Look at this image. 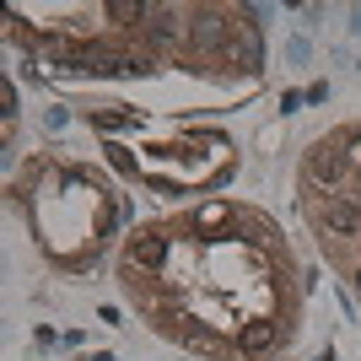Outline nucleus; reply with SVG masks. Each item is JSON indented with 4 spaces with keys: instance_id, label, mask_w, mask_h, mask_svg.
I'll return each instance as SVG.
<instances>
[{
    "instance_id": "f257e3e1",
    "label": "nucleus",
    "mask_w": 361,
    "mask_h": 361,
    "mask_svg": "<svg viewBox=\"0 0 361 361\" xmlns=\"http://www.w3.org/2000/svg\"><path fill=\"white\" fill-rule=\"evenodd\" d=\"M345 173H350V151L340 146V140H318L313 151H307V178L318 183V189H340L345 183Z\"/></svg>"
},
{
    "instance_id": "f03ea898",
    "label": "nucleus",
    "mask_w": 361,
    "mask_h": 361,
    "mask_svg": "<svg viewBox=\"0 0 361 361\" xmlns=\"http://www.w3.org/2000/svg\"><path fill=\"white\" fill-rule=\"evenodd\" d=\"M167 254H173V248H167V232H162V226H146V232H135V238H130L124 264H130L135 275H162Z\"/></svg>"
},
{
    "instance_id": "7ed1b4c3",
    "label": "nucleus",
    "mask_w": 361,
    "mask_h": 361,
    "mask_svg": "<svg viewBox=\"0 0 361 361\" xmlns=\"http://www.w3.org/2000/svg\"><path fill=\"white\" fill-rule=\"evenodd\" d=\"M313 216H318V226H324V232H334V238H361V211L356 205H350L345 195H324L313 205Z\"/></svg>"
},
{
    "instance_id": "20e7f679",
    "label": "nucleus",
    "mask_w": 361,
    "mask_h": 361,
    "mask_svg": "<svg viewBox=\"0 0 361 361\" xmlns=\"http://www.w3.org/2000/svg\"><path fill=\"white\" fill-rule=\"evenodd\" d=\"M226 16L221 11H200L195 22H189V38H195V49H211V54H226Z\"/></svg>"
},
{
    "instance_id": "39448f33",
    "label": "nucleus",
    "mask_w": 361,
    "mask_h": 361,
    "mask_svg": "<svg viewBox=\"0 0 361 361\" xmlns=\"http://www.w3.org/2000/svg\"><path fill=\"white\" fill-rule=\"evenodd\" d=\"M275 340H281V324H270V318H254V324L238 329V350L243 356H264V350H275Z\"/></svg>"
},
{
    "instance_id": "423d86ee",
    "label": "nucleus",
    "mask_w": 361,
    "mask_h": 361,
    "mask_svg": "<svg viewBox=\"0 0 361 361\" xmlns=\"http://www.w3.org/2000/svg\"><path fill=\"white\" fill-rule=\"evenodd\" d=\"M195 226H200V232H221V226H232V205H221V200L200 205V211H195Z\"/></svg>"
},
{
    "instance_id": "0eeeda50",
    "label": "nucleus",
    "mask_w": 361,
    "mask_h": 361,
    "mask_svg": "<svg viewBox=\"0 0 361 361\" xmlns=\"http://www.w3.org/2000/svg\"><path fill=\"white\" fill-rule=\"evenodd\" d=\"M114 22H135V16H157V6H140V0H114V6H103Z\"/></svg>"
},
{
    "instance_id": "6e6552de",
    "label": "nucleus",
    "mask_w": 361,
    "mask_h": 361,
    "mask_svg": "<svg viewBox=\"0 0 361 361\" xmlns=\"http://www.w3.org/2000/svg\"><path fill=\"white\" fill-rule=\"evenodd\" d=\"M178 340H183L189 350H211V345H216V340H211V329H205V334H200V329H178Z\"/></svg>"
},
{
    "instance_id": "1a4fd4ad",
    "label": "nucleus",
    "mask_w": 361,
    "mask_h": 361,
    "mask_svg": "<svg viewBox=\"0 0 361 361\" xmlns=\"http://www.w3.org/2000/svg\"><path fill=\"white\" fill-rule=\"evenodd\" d=\"M350 162H361V135H356V140H350Z\"/></svg>"
},
{
    "instance_id": "9d476101",
    "label": "nucleus",
    "mask_w": 361,
    "mask_h": 361,
    "mask_svg": "<svg viewBox=\"0 0 361 361\" xmlns=\"http://www.w3.org/2000/svg\"><path fill=\"white\" fill-rule=\"evenodd\" d=\"M318 361H334V350H324V356H318Z\"/></svg>"
},
{
    "instance_id": "9b49d317",
    "label": "nucleus",
    "mask_w": 361,
    "mask_h": 361,
    "mask_svg": "<svg viewBox=\"0 0 361 361\" xmlns=\"http://www.w3.org/2000/svg\"><path fill=\"white\" fill-rule=\"evenodd\" d=\"M356 291H361V264H356Z\"/></svg>"
}]
</instances>
